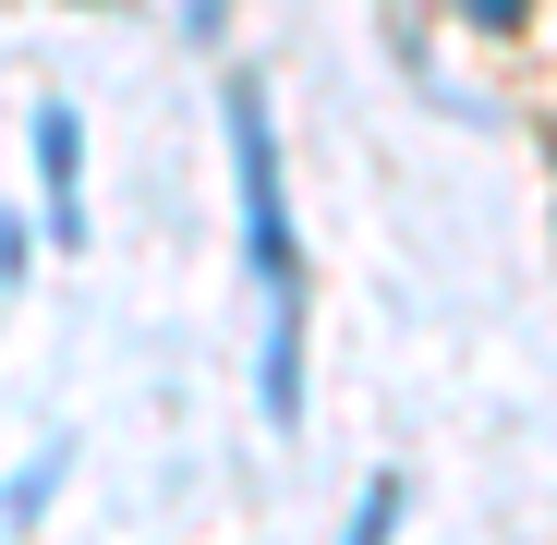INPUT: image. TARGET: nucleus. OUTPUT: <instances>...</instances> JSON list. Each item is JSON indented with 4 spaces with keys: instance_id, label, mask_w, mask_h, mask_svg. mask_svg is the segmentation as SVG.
Wrapping results in <instances>:
<instances>
[{
    "instance_id": "f257e3e1",
    "label": "nucleus",
    "mask_w": 557,
    "mask_h": 545,
    "mask_svg": "<svg viewBox=\"0 0 557 545\" xmlns=\"http://www.w3.org/2000/svg\"><path fill=\"white\" fill-rule=\"evenodd\" d=\"M219 134H231V195H243V267H255L267 304H292L304 292V243H292V182H278V122H267L255 73H231Z\"/></svg>"
},
{
    "instance_id": "423d86ee",
    "label": "nucleus",
    "mask_w": 557,
    "mask_h": 545,
    "mask_svg": "<svg viewBox=\"0 0 557 545\" xmlns=\"http://www.w3.org/2000/svg\"><path fill=\"white\" fill-rule=\"evenodd\" d=\"M545 170H557V122H545Z\"/></svg>"
},
{
    "instance_id": "7ed1b4c3",
    "label": "nucleus",
    "mask_w": 557,
    "mask_h": 545,
    "mask_svg": "<svg viewBox=\"0 0 557 545\" xmlns=\"http://www.w3.org/2000/svg\"><path fill=\"white\" fill-rule=\"evenodd\" d=\"M61 473H73V436H49L37 461L0 485V533H37V521H49V497H61Z\"/></svg>"
},
{
    "instance_id": "f03ea898",
    "label": "nucleus",
    "mask_w": 557,
    "mask_h": 545,
    "mask_svg": "<svg viewBox=\"0 0 557 545\" xmlns=\"http://www.w3.org/2000/svg\"><path fill=\"white\" fill-rule=\"evenodd\" d=\"M37 243H85V122L61 98L37 110Z\"/></svg>"
},
{
    "instance_id": "39448f33",
    "label": "nucleus",
    "mask_w": 557,
    "mask_h": 545,
    "mask_svg": "<svg viewBox=\"0 0 557 545\" xmlns=\"http://www.w3.org/2000/svg\"><path fill=\"white\" fill-rule=\"evenodd\" d=\"M25 267H37V219L0 207V292H25Z\"/></svg>"
},
{
    "instance_id": "20e7f679",
    "label": "nucleus",
    "mask_w": 557,
    "mask_h": 545,
    "mask_svg": "<svg viewBox=\"0 0 557 545\" xmlns=\"http://www.w3.org/2000/svg\"><path fill=\"white\" fill-rule=\"evenodd\" d=\"M400 497H412V485H400V473H376V485L351 497V521H339V545H388V533H400Z\"/></svg>"
}]
</instances>
